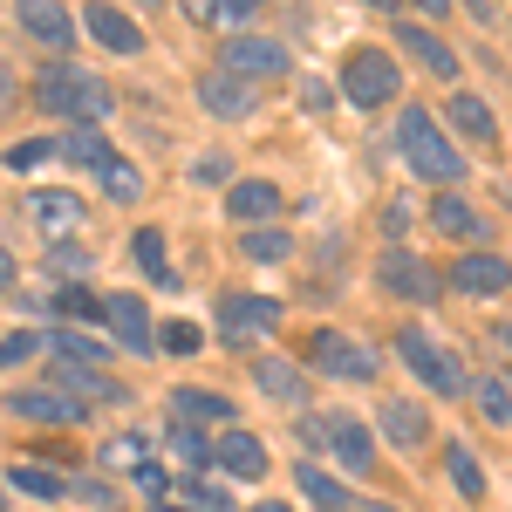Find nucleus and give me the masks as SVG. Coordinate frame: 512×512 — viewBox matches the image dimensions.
Returning <instances> with one entry per match:
<instances>
[{
	"label": "nucleus",
	"mask_w": 512,
	"mask_h": 512,
	"mask_svg": "<svg viewBox=\"0 0 512 512\" xmlns=\"http://www.w3.org/2000/svg\"><path fill=\"white\" fill-rule=\"evenodd\" d=\"M7 280H14V253L0 246V287H7Z\"/></svg>",
	"instance_id": "nucleus-45"
},
{
	"label": "nucleus",
	"mask_w": 512,
	"mask_h": 512,
	"mask_svg": "<svg viewBox=\"0 0 512 512\" xmlns=\"http://www.w3.org/2000/svg\"><path fill=\"white\" fill-rule=\"evenodd\" d=\"M308 362H315L321 376H335V383H376V369H383L355 335H335V328L308 335Z\"/></svg>",
	"instance_id": "nucleus-5"
},
{
	"label": "nucleus",
	"mask_w": 512,
	"mask_h": 512,
	"mask_svg": "<svg viewBox=\"0 0 512 512\" xmlns=\"http://www.w3.org/2000/svg\"><path fill=\"white\" fill-rule=\"evenodd\" d=\"M7 485H14V492H28V499H48V506H55V499H69V478L48 472V465H14Z\"/></svg>",
	"instance_id": "nucleus-26"
},
{
	"label": "nucleus",
	"mask_w": 512,
	"mask_h": 512,
	"mask_svg": "<svg viewBox=\"0 0 512 512\" xmlns=\"http://www.w3.org/2000/svg\"><path fill=\"white\" fill-rule=\"evenodd\" d=\"M171 444H178V458H185V465H212V437H198V431H185V424H178V431H171Z\"/></svg>",
	"instance_id": "nucleus-39"
},
{
	"label": "nucleus",
	"mask_w": 512,
	"mask_h": 512,
	"mask_svg": "<svg viewBox=\"0 0 512 512\" xmlns=\"http://www.w3.org/2000/svg\"><path fill=\"white\" fill-rule=\"evenodd\" d=\"M226 212H233L239 226H260V219H274V212H280L274 178H239L233 192H226Z\"/></svg>",
	"instance_id": "nucleus-17"
},
{
	"label": "nucleus",
	"mask_w": 512,
	"mask_h": 512,
	"mask_svg": "<svg viewBox=\"0 0 512 512\" xmlns=\"http://www.w3.org/2000/svg\"><path fill=\"white\" fill-rule=\"evenodd\" d=\"M55 315H69V321H82V315H103V301L82 287V280H69L62 294H55Z\"/></svg>",
	"instance_id": "nucleus-35"
},
{
	"label": "nucleus",
	"mask_w": 512,
	"mask_h": 512,
	"mask_svg": "<svg viewBox=\"0 0 512 512\" xmlns=\"http://www.w3.org/2000/svg\"><path fill=\"white\" fill-rule=\"evenodd\" d=\"M253 512H287V506H253Z\"/></svg>",
	"instance_id": "nucleus-47"
},
{
	"label": "nucleus",
	"mask_w": 512,
	"mask_h": 512,
	"mask_svg": "<svg viewBox=\"0 0 512 512\" xmlns=\"http://www.w3.org/2000/svg\"><path fill=\"white\" fill-rule=\"evenodd\" d=\"M171 417H178V424H233V403H226L219 390L185 383V390H171Z\"/></svg>",
	"instance_id": "nucleus-19"
},
{
	"label": "nucleus",
	"mask_w": 512,
	"mask_h": 512,
	"mask_svg": "<svg viewBox=\"0 0 512 512\" xmlns=\"http://www.w3.org/2000/svg\"><path fill=\"white\" fill-rule=\"evenodd\" d=\"M48 390L76 396L82 410H89V403H117V396H123L110 376H96V369H82V362H62V355H55V369H48Z\"/></svg>",
	"instance_id": "nucleus-14"
},
{
	"label": "nucleus",
	"mask_w": 512,
	"mask_h": 512,
	"mask_svg": "<svg viewBox=\"0 0 512 512\" xmlns=\"http://www.w3.org/2000/svg\"><path fill=\"white\" fill-rule=\"evenodd\" d=\"M41 110L48 117H69L76 130H96V123H110V82H96L89 69L76 62H48V76H41Z\"/></svg>",
	"instance_id": "nucleus-2"
},
{
	"label": "nucleus",
	"mask_w": 512,
	"mask_h": 512,
	"mask_svg": "<svg viewBox=\"0 0 512 512\" xmlns=\"http://www.w3.org/2000/svg\"><path fill=\"white\" fill-rule=\"evenodd\" d=\"M0 506H7V499H0Z\"/></svg>",
	"instance_id": "nucleus-49"
},
{
	"label": "nucleus",
	"mask_w": 512,
	"mask_h": 512,
	"mask_svg": "<svg viewBox=\"0 0 512 512\" xmlns=\"http://www.w3.org/2000/svg\"><path fill=\"white\" fill-rule=\"evenodd\" d=\"M103 328L117 335V349L158 355V328H151V315H144V301H137V294H110V301H103Z\"/></svg>",
	"instance_id": "nucleus-9"
},
{
	"label": "nucleus",
	"mask_w": 512,
	"mask_h": 512,
	"mask_svg": "<svg viewBox=\"0 0 512 512\" xmlns=\"http://www.w3.org/2000/svg\"><path fill=\"white\" fill-rule=\"evenodd\" d=\"M82 21H89V35L103 41V48H117V55H137V48H144V28H137L123 7H89Z\"/></svg>",
	"instance_id": "nucleus-20"
},
{
	"label": "nucleus",
	"mask_w": 512,
	"mask_h": 512,
	"mask_svg": "<svg viewBox=\"0 0 512 512\" xmlns=\"http://www.w3.org/2000/svg\"><path fill=\"white\" fill-rule=\"evenodd\" d=\"M383 437H390L396 451H424L431 444V410L410 403V396H390L383 403Z\"/></svg>",
	"instance_id": "nucleus-13"
},
{
	"label": "nucleus",
	"mask_w": 512,
	"mask_h": 512,
	"mask_svg": "<svg viewBox=\"0 0 512 512\" xmlns=\"http://www.w3.org/2000/svg\"><path fill=\"white\" fill-rule=\"evenodd\" d=\"M103 465H130V472H144V465H151V444H144V437H117V444H103Z\"/></svg>",
	"instance_id": "nucleus-37"
},
{
	"label": "nucleus",
	"mask_w": 512,
	"mask_h": 512,
	"mask_svg": "<svg viewBox=\"0 0 512 512\" xmlns=\"http://www.w3.org/2000/svg\"><path fill=\"white\" fill-rule=\"evenodd\" d=\"M451 287L485 301V294H506V287H512V267L499 260V253H465V260L451 267Z\"/></svg>",
	"instance_id": "nucleus-15"
},
{
	"label": "nucleus",
	"mask_w": 512,
	"mask_h": 512,
	"mask_svg": "<svg viewBox=\"0 0 512 512\" xmlns=\"http://www.w3.org/2000/svg\"><path fill=\"white\" fill-rule=\"evenodd\" d=\"M342 89H349V103H362V110H383V103H396V89H403V69H396L383 48H355L349 62H342Z\"/></svg>",
	"instance_id": "nucleus-4"
},
{
	"label": "nucleus",
	"mask_w": 512,
	"mask_h": 512,
	"mask_svg": "<svg viewBox=\"0 0 512 512\" xmlns=\"http://www.w3.org/2000/svg\"><path fill=\"white\" fill-rule=\"evenodd\" d=\"M96 178H103V192L117 198V205H137V198H144V178H137V164L117 158V151L103 158V171H96Z\"/></svg>",
	"instance_id": "nucleus-27"
},
{
	"label": "nucleus",
	"mask_w": 512,
	"mask_h": 512,
	"mask_svg": "<svg viewBox=\"0 0 512 512\" xmlns=\"http://www.w3.org/2000/svg\"><path fill=\"white\" fill-rule=\"evenodd\" d=\"M396 48L417 62V69H431L437 82H451L458 76V48L437 35V28H424V21H396Z\"/></svg>",
	"instance_id": "nucleus-10"
},
{
	"label": "nucleus",
	"mask_w": 512,
	"mask_h": 512,
	"mask_svg": "<svg viewBox=\"0 0 512 512\" xmlns=\"http://www.w3.org/2000/svg\"><path fill=\"white\" fill-rule=\"evenodd\" d=\"M431 226H437V233H451V239H478V233H485V226H478V212L465 205V198H451V192H437Z\"/></svg>",
	"instance_id": "nucleus-25"
},
{
	"label": "nucleus",
	"mask_w": 512,
	"mask_h": 512,
	"mask_svg": "<svg viewBox=\"0 0 512 512\" xmlns=\"http://www.w3.org/2000/svg\"><path fill=\"white\" fill-rule=\"evenodd\" d=\"M478 410H485L492 424H512V383L506 376H485V383H478Z\"/></svg>",
	"instance_id": "nucleus-34"
},
{
	"label": "nucleus",
	"mask_w": 512,
	"mask_h": 512,
	"mask_svg": "<svg viewBox=\"0 0 512 512\" xmlns=\"http://www.w3.org/2000/svg\"><path fill=\"white\" fill-rule=\"evenodd\" d=\"M35 349H41V335H7V342H0V369H14V362H28Z\"/></svg>",
	"instance_id": "nucleus-41"
},
{
	"label": "nucleus",
	"mask_w": 512,
	"mask_h": 512,
	"mask_svg": "<svg viewBox=\"0 0 512 512\" xmlns=\"http://www.w3.org/2000/svg\"><path fill=\"white\" fill-rule=\"evenodd\" d=\"M198 21H212V28H239L246 35V21L260 14V0H205V7H192Z\"/></svg>",
	"instance_id": "nucleus-31"
},
{
	"label": "nucleus",
	"mask_w": 512,
	"mask_h": 512,
	"mask_svg": "<svg viewBox=\"0 0 512 512\" xmlns=\"http://www.w3.org/2000/svg\"><path fill=\"white\" fill-rule=\"evenodd\" d=\"M444 465H451V485H458L465 499H485V472H478V458L465 451V444H451V451H444Z\"/></svg>",
	"instance_id": "nucleus-32"
},
{
	"label": "nucleus",
	"mask_w": 512,
	"mask_h": 512,
	"mask_svg": "<svg viewBox=\"0 0 512 512\" xmlns=\"http://www.w3.org/2000/svg\"><path fill=\"white\" fill-rule=\"evenodd\" d=\"M151 512H185V506H151Z\"/></svg>",
	"instance_id": "nucleus-48"
},
{
	"label": "nucleus",
	"mask_w": 512,
	"mask_h": 512,
	"mask_svg": "<svg viewBox=\"0 0 512 512\" xmlns=\"http://www.w3.org/2000/svg\"><path fill=\"white\" fill-rule=\"evenodd\" d=\"M294 485L308 492V506H315V512H355L349 485H335V478L321 472V465H301V472H294Z\"/></svg>",
	"instance_id": "nucleus-23"
},
{
	"label": "nucleus",
	"mask_w": 512,
	"mask_h": 512,
	"mask_svg": "<svg viewBox=\"0 0 512 512\" xmlns=\"http://www.w3.org/2000/svg\"><path fill=\"white\" fill-rule=\"evenodd\" d=\"M212 458H219V465H226L233 478H267V451H260V437H253V431L212 437Z\"/></svg>",
	"instance_id": "nucleus-18"
},
{
	"label": "nucleus",
	"mask_w": 512,
	"mask_h": 512,
	"mask_svg": "<svg viewBox=\"0 0 512 512\" xmlns=\"http://www.w3.org/2000/svg\"><path fill=\"white\" fill-rule=\"evenodd\" d=\"M137 485H144V492H171V472H164V465H144Z\"/></svg>",
	"instance_id": "nucleus-43"
},
{
	"label": "nucleus",
	"mask_w": 512,
	"mask_h": 512,
	"mask_svg": "<svg viewBox=\"0 0 512 512\" xmlns=\"http://www.w3.org/2000/svg\"><path fill=\"white\" fill-rule=\"evenodd\" d=\"M287 246H294V239L280 233V226H274V233H267V226L246 233V253H253V260H287Z\"/></svg>",
	"instance_id": "nucleus-38"
},
{
	"label": "nucleus",
	"mask_w": 512,
	"mask_h": 512,
	"mask_svg": "<svg viewBox=\"0 0 512 512\" xmlns=\"http://www.w3.org/2000/svg\"><path fill=\"white\" fill-rule=\"evenodd\" d=\"M396 151H403V164H410L424 185H437V192H451V185L465 178V158H458V144L437 130L431 110H403V117H396Z\"/></svg>",
	"instance_id": "nucleus-1"
},
{
	"label": "nucleus",
	"mask_w": 512,
	"mask_h": 512,
	"mask_svg": "<svg viewBox=\"0 0 512 512\" xmlns=\"http://www.w3.org/2000/svg\"><path fill=\"white\" fill-rule=\"evenodd\" d=\"M253 383L274 396V403H287V410H294V403L308 396V390H301V376H294L287 362H274V355H260V362H253Z\"/></svg>",
	"instance_id": "nucleus-24"
},
{
	"label": "nucleus",
	"mask_w": 512,
	"mask_h": 512,
	"mask_svg": "<svg viewBox=\"0 0 512 512\" xmlns=\"http://www.w3.org/2000/svg\"><path fill=\"white\" fill-rule=\"evenodd\" d=\"M198 103H205L212 117H253L260 89H253V82H239V76H226V69H212V76H198Z\"/></svg>",
	"instance_id": "nucleus-12"
},
{
	"label": "nucleus",
	"mask_w": 512,
	"mask_h": 512,
	"mask_svg": "<svg viewBox=\"0 0 512 512\" xmlns=\"http://www.w3.org/2000/svg\"><path fill=\"white\" fill-rule=\"evenodd\" d=\"M130 253H137V267H144L151 280H164V287H178V280H171V253H164V239L151 233V226H137V239H130Z\"/></svg>",
	"instance_id": "nucleus-28"
},
{
	"label": "nucleus",
	"mask_w": 512,
	"mask_h": 512,
	"mask_svg": "<svg viewBox=\"0 0 512 512\" xmlns=\"http://www.w3.org/2000/svg\"><path fill=\"white\" fill-rule=\"evenodd\" d=\"M55 158V137H21L14 151H7V171H35V164Z\"/></svg>",
	"instance_id": "nucleus-36"
},
{
	"label": "nucleus",
	"mask_w": 512,
	"mask_h": 512,
	"mask_svg": "<svg viewBox=\"0 0 512 512\" xmlns=\"http://www.w3.org/2000/svg\"><path fill=\"white\" fill-rule=\"evenodd\" d=\"M7 410H14V417H35V424H76V417H82L76 396L48 390V383H41V390H14V396H7Z\"/></svg>",
	"instance_id": "nucleus-16"
},
{
	"label": "nucleus",
	"mask_w": 512,
	"mask_h": 512,
	"mask_svg": "<svg viewBox=\"0 0 512 512\" xmlns=\"http://www.w3.org/2000/svg\"><path fill=\"white\" fill-rule=\"evenodd\" d=\"M383 287H390L396 301H437V274L417 260V253H403V246L383 253Z\"/></svg>",
	"instance_id": "nucleus-11"
},
{
	"label": "nucleus",
	"mask_w": 512,
	"mask_h": 512,
	"mask_svg": "<svg viewBox=\"0 0 512 512\" xmlns=\"http://www.w3.org/2000/svg\"><path fill=\"white\" fill-rule=\"evenodd\" d=\"M280 328V301H260V294H226L219 301V342H253V335H274Z\"/></svg>",
	"instance_id": "nucleus-8"
},
{
	"label": "nucleus",
	"mask_w": 512,
	"mask_h": 512,
	"mask_svg": "<svg viewBox=\"0 0 512 512\" xmlns=\"http://www.w3.org/2000/svg\"><path fill=\"white\" fill-rule=\"evenodd\" d=\"M376 512H383V506H376Z\"/></svg>",
	"instance_id": "nucleus-50"
},
{
	"label": "nucleus",
	"mask_w": 512,
	"mask_h": 512,
	"mask_svg": "<svg viewBox=\"0 0 512 512\" xmlns=\"http://www.w3.org/2000/svg\"><path fill=\"white\" fill-rule=\"evenodd\" d=\"M55 151H62V158H76V164H96V171H103V158H110V144H103L96 130H69Z\"/></svg>",
	"instance_id": "nucleus-33"
},
{
	"label": "nucleus",
	"mask_w": 512,
	"mask_h": 512,
	"mask_svg": "<svg viewBox=\"0 0 512 512\" xmlns=\"http://www.w3.org/2000/svg\"><path fill=\"white\" fill-rule=\"evenodd\" d=\"M226 171H233V164H226V158H198V164H192V178H198V185H219Z\"/></svg>",
	"instance_id": "nucleus-42"
},
{
	"label": "nucleus",
	"mask_w": 512,
	"mask_h": 512,
	"mask_svg": "<svg viewBox=\"0 0 512 512\" xmlns=\"http://www.w3.org/2000/svg\"><path fill=\"white\" fill-rule=\"evenodd\" d=\"M219 69L239 76V82L280 76V69H287V48H280L274 35H233V41H219Z\"/></svg>",
	"instance_id": "nucleus-7"
},
{
	"label": "nucleus",
	"mask_w": 512,
	"mask_h": 512,
	"mask_svg": "<svg viewBox=\"0 0 512 512\" xmlns=\"http://www.w3.org/2000/svg\"><path fill=\"white\" fill-rule=\"evenodd\" d=\"M451 123H458L465 137H478V144H485V137H499V117H492L478 96H451Z\"/></svg>",
	"instance_id": "nucleus-30"
},
{
	"label": "nucleus",
	"mask_w": 512,
	"mask_h": 512,
	"mask_svg": "<svg viewBox=\"0 0 512 512\" xmlns=\"http://www.w3.org/2000/svg\"><path fill=\"white\" fill-rule=\"evenodd\" d=\"M28 212L41 219V233H55V239L82 226V198L76 192H35V198H28Z\"/></svg>",
	"instance_id": "nucleus-22"
},
{
	"label": "nucleus",
	"mask_w": 512,
	"mask_h": 512,
	"mask_svg": "<svg viewBox=\"0 0 512 512\" xmlns=\"http://www.w3.org/2000/svg\"><path fill=\"white\" fill-rule=\"evenodd\" d=\"M14 103V76H7V62H0V110Z\"/></svg>",
	"instance_id": "nucleus-44"
},
{
	"label": "nucleus",
	"mask_w": 512,
	"mask_h": 512,
	"mask_svg": "<svg viewBox=\"0 0 512 512\" xmlns=\"http://www.w3.org/2000/svg\"><path fill=\"white\" fill-rule=\"evenodd\" d=\"M21 28H28V35H41L55 55H69V41H76L69 14H62V7H48V0H21Z\"/></svg>",
	"instance_id": "nucleus-21"
},
{
	"label": "nucleus",
	"mask_w": 512,
	"mask_h": 512,
	"mask_svg": "<svg viewBox=\"0 0 512 512\" xmlns=\"http://www.w3.org/2000/svg\"><path fill=\"white\" fill-rule=\"evenodd\" d=\"M492 335H499V349H512V321H506V328H492Z\"/></svg>",
	"instance_id": "nucleus-46"
},
{
	"label": "nucleus",
	"mask_w": 512,
	"mask_h": 512,
	"mask_svg": "<svg viewBox=\"0 0 512 512\" xmlns=\"http://www.w3.org/2000/svg\"><path fill=\"white\" fill-rule=\"evenodd\" d=\"M48 349L62 355V362H82V369H96V362L110 355V342H89V335H76V328H55V335H48Z\"/></svg>",
	"instance_id": "nucleus-29"
},
{
	"label": "nucleus",
	"mask_w": 512,
	"mask_h": 512,
	"mask_svg": "<svg viewBox=\"0 0 512 512\" xmlns=\"http://www.w3.org/2000/svg\"><path fill=\"white\" fill-rule=\"evenodd\" d=\"M396 355L417 369V383L437 396H465V369H458V355L451 349H437L424 328H396Z\"/></svg>",
	"instance_id": "nucleus-3"
},
{
	"label": "nucleus",
	"mask_w": 512,
	"mask_h": 512,
	"mask_svg": "<svg viewBox=\"0 0 512 512\" xmlns=\"http://www.w3.org/2000/svg\"><path fill=\"white\" fill-rule=\"evenodd\" d=\"M164 349H171V355H198V349H205V335H198L192 321H171V328H164Z\"/></svg>",
	"instance_id": "nucleus-40"
},
{
	"label": "nucleus",
	"mask_w": 512,
	"mask_h": 512,
	"mask_svg": "<svg viewBox=\"0 0 512 512\" xmlns=\"http://www.w3.org/2000/svg\"><path fill=\"white\" fill-rule=\"evenodd\" d=\"M308 437H315V444H328V451H335V458H342L355 478L376 472V444H369V424H355L349 410H335V417H315V424H308Z\"/></svg>",
	"instance_id": "nucleus-6"
}]
</instances>
